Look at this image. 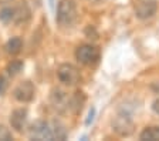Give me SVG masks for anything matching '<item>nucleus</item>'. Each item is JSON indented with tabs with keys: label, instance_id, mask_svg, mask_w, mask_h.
<instances>
[{
	"label": "nucleus",
	"instance_id": "f257e3e1",
	"mask_svg": "<svg viewBox=\"0 0 159 141\" xmlns=\"http://www.w3.org/2000/svg\"><path fill=\"white\" fill-rule=\"evenodd\" d=\"M56 20L61 29H70L74 26L77 21V6L74 0H60Z\"/></svg>",
	"mask_w": 159,
	"mask_h": 141
},
{
	"label": "nucleus",
	"instance_id": "f03ea898",
	"mask_svg": "<svg viewBox=\"0 0 159 141\" xmlns=\"http://www.w3.org/2000/svg\"><path fill=\"white\" fill-rule=\"evenodd\" d=\"M57 76L58 80L66 86H75L81 81V73L80 70L70 63H64L61 64L57 70Z\"/></svg>",
	"mask_w": 159,
	"mask_h": 141
},
{
	"label": "nucleus",
	"instance_id": "7ed1b4c3",
	"mask_svg": "<svg viewBox=\"0 0 159 141\" xmlns=\"http://www.w3.org/2000/svg\"><path fill=\"white\" fill-rule=\"evenodd\" d=\"M75 59L84 66H93L99 60V50L91 44H81L75 50Z\"/></svg>",
	"mask_w": 159,
	"mask_h": 141
},
{
	"label": "nucleus",
	"instance_id": "20e7f679",
	"mask_svg": "<svg viewBox=\"0 0 159 141\" xmlns=\"http://www.w3.org/2000/svg\"><path fill=\"white\" fill-rule=\"evenodd\" d=\"M112 128L118 135H121V137H128V135H131L134 133L135 125H134L132 118L129 117L128 114H122V113H121V114H118L114 118Z\"/></svg>",
	"mask_w": 159,
	"mask_h": 141
},
{
	"label": "nucleus",
	"instance_id": "39448f33",
	"mask_svg": "<svg viewBox=\"0 0 159 141\" xmlns=\"http://www.w3.org/2000/svg\"><path fill=\"white\" fill-rule=\"evenodd\" d=\"M29 137L31 138V140H39V141L53 140L50 124L46 123V121H41V120L34 121L29 128Z\"/></svg>",
	"mask_w": 159,
	"mask_h": 141
},
{
	"label": "nucleus",
	"instance_id": "423d86ee",
	"mask_svg": "<svg viewBox=\"0 0 159 141\" xmlns=\"http://www.w3.org/2000/svg\"><path fill=\"white\" fill-rule=\"evenodd\" d=\"M158 10V3L156 0H138L135 6V16L141 20L151 19Z\"/></svg>",
	"mask_w": 159,
	"mask_h": 141
},
{
	"label": "nucleus",
	"instance_id": "0eeeda50",
	"mask_svg": "<svg viewBox=\"0 0 159 141\" xmlns=\"http://www.w3.org/2000/svg\"><path fill=\"white\" fill-rule=\"evenodd\" d=\"M13 94H14V98H16L17 101H20V103H30V101L34 98L36 88H34L31 81H21V83L14 88Z\"/></svg>",
	"mask_w": 159,
	"mask_h": 141
},
{
	"label": "nucleus",
	"instance_id": "6e6552de",
	"mask_svg": "<svg viewBox=\"0 0 159 141\" xmlns=\"http://www.w3.org/2000/svg\"><path fill=\"white\" fill-rule=\"evenodd\" d=\"M26 123H27V110L26 108H17L11 113L10 115V125L14 131L17 133H23L26 128Z\"/></svg>",
	"mask_w": 159,
	"mask_h": 141
},
{
	"label": "nucleus",
	"instance_id": "1a4fd4ad",
	"mask_svg": "<svg viewBox=\"0 0 159 141\" xmlns=\"http://www.w3.org/2000/svg\"><path fill=\"white\" fill-rule=\"evenodd\" d=\"M31 17V10H30L29 4L26 2H20L16 7H14V23L16 24H24L30 20Z\"/></svg>",
	"mask_w": 159,
	"mask_h": 141
},
{
	"label": "nucleus",
	"instance_id": "9d476101",
	"mask_svg": "<svg viewBox=\"0 0 159 141\" xmlns=\"http://www.w3.org/2000/svg\"><path fill=\"white\" fill-rule=\"evenodd\" d=\"M51 103H53V107L58 111H64L66 108H68V103H70V98L67 97V94L64 91H54L51 94Z\"/></svg>",
	"mask_w": 159,
	"mask_h": 141
},
{
	"label": "nucleus",
	"instance_id": "9b49d317",
	"mask_svg": "<svg viewBox=\"0 0 159 141\" xmlns=\"http://www.w3.org/2000/svg\"><path fill=\"white\" fill-rule=\"evenodd\" d=\"M84 104H85V94L83 91H75L73 97L70 98L68 108L73 111L74 114H78V113H81Z\"/></svg>",
	"mask_w": 159,
	"mask_h": 141
},
{
	"label": "nucleus",
	"instance_id": "f8f14e48",
	"mask_svg": "<svg viewBox=\"0 0 159 141\" xmlns=\"http://www.w3.org/2000/svg\"><path fill=\"white\" fill-rule=\"evenodd\" d=\"M6 51L9 54H11V56H16V54H19L20 51H21V49H23V40L20 39V37H11L9 41L6 43Z\"/></svg>",
	"mask_w": 159,
	"mask_h": 141
},
{
	"label": "nucleus",
	"instance_id": "ddd939ff",
	"mask_svg": "<svg viewBox=\"0 0 159 141\" xmlns=\"http://www.w3.org/2000/svg\"><path fill=\"white\" fill-rule=\"evenodd\" d=\"M139 140L142 141H159V127H146L145 130L139 134Z\"/></svg>",
	"mask_w": 159,
	"mask_h": 141
},
{
	"label": "nucleus",
	"instance_id": "4468645a",
	"mask_svg": "<svg viewBox=\"0 0 159 141\" xmlns=\"http://www.w3.org/2000/svg\"><path fill=\"white\" fill-rule=\"evenodd\" d=\"M51 128V135H53V140H66L67 137V130L60 121H54L53 124H50Z\"/></svg>",
	"mask_w": 159,
	"mask_h": 141
},
{
	"label": "nucleus",
	"instance_id": "2eb2a0df",
	"mask_svg": "<svg viewBox=\"0 0 159 141\" xmlns=\"http://www.w3.org/2000/svg\"><path fill=\"white\" fill-rule=\"evenodd\" d=\"M24 64L21 60H11L9 64H7V73L11 76V77H14V76H17V74H20V71L23 70Z\"/></svg>",
	"mask_w": 159,
	"mask_h": 141
},
{
	"label": "nucleus",
	"instance_id": "dca6fc26",
	"mask_svg": "<svg viewBox=\"0 0 159 141\" xmlns=\"http://www.w3.org/2000/svg\"><path fill=\"white\" fill-rule=\"evenodd\" d=\"M14 20V9L11 7H4L0 10V21L4 24H9Z\"/></svg>",
	"mask_w": 159,
	"mask_h": 141
},
{
	"label": "nucleus",
	"instance_id": "f3484780",
	"mask_svg": "<svg viewBox=\"0 0 159 141\" xmlns=\"http://www.w3.org/2000/svg\"><path fill=\"white\" fill-rule=\"evenodd\" d=\"M11 140H13L11 131H10L6 125L0 124V141H11Z\"/></svg>",
	"mask_w": 159,
	"mask_h": 141
},
{
	"label": "nucleus",
	"instance_id": "a211bd4d",
	"mask_svg": "<svg viewBox=\"0 0 159 141\" xmlns=\"http://www.w3.org/2000/svg\"><path fill=\"white\" fill-rule=\"evenodd\" d=\"M6 90H7V80L3 76H0V96H3Z\"/></svg>",
	"mask_w": 159,
	"mask_h": 141
},
{
	"label": "nucleus",
	"instance_id": "6ab92c4d",
	"mask_svg": "<svg viewBox=\"0 0 159 141\" xmlns=\"http://www.w3.org/2000/svg\"><path fill=\"white\" fill-rule=\"evenodd\" d=\"M152 110L155 111L156 114H159V98H156V100L152 103Z\"/></svg>",
	"mask_w": 159,
	"mask_h": 141
},
{
	"label": "nucleus",
	"instance_id": "aec40b11",
	"mask_svg": "<svg viewBox=\"0 0 159 141\" xmlns=\"http://www.w3.org/2000/svg\"><path fill=\"white\" fill-rule=\"evenodd\" d=\"M94 113H95V110H94V108H91V110H89V114H88V120H87V124H89V123H91V121H93V118H94Z\"/></svg>",
	"mask_w": 159,
	"mask_h": 141
},
{
	"label": "nucleus",
	"instance_id": "412c9836",
	"mask_svg": "<svg viewBox=\"0 0 159 141\" xmlns=\"http://www.w3.org/2000/svg\"><path fill=\"white\" fill-rule=\"evenodd\" d=\"M10 2H13V0H0V4H7Z\"/></svg>",
	"mask_w": 159,
	"mask_h": 141
}]
</instances>
